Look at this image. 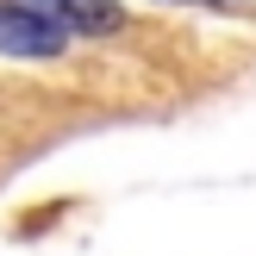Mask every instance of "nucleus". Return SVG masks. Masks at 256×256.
I'll use <instances>...</instances> for the list:
<instances>
[{
    "label": "nucleus",
    "mask_w": 256,
    "mask_h": 256,
    "mask_svg": "<svg viewBox=\"0 0 256 256\" xmlns=\"http://www.w3.org/2000/svg\"><path fill=\"white\" fill-rule=\"evenodd\" d=\"M69 44V25L50 6H32V0H0V56L19 62H50Z\"/></svg>",
    "instance_id": "obj_1"
},
{
    "label": "nucleus",
    "mask_w": 256,
    "mask_h": 256,
    "mask_svg": "<svg viewBox=\"0 0 256 256\" xmlns=\"http://www.w3.org/2000/svg\"><path fill=\"white\" fill-rule=\"evenodd\" d=\"M56 19L69 25V32H82V38H106V32L125 25V12L112 6V0H69V6H56Z\"/></svg>",
    "instance_id": "obj_2"
},
{
    "label": "nucleus",
    "mask_w": 256,
    "mask_h": 256,
    "mask_svg": "<svg viewBox=\"0 0 256 256\" xmlns=\"http://www.w3.org/2000/svg\"><path fill=\"white\" fill-rule=\"evenodd\" d=\"M32 6H50V12H56V6H69V0H32Z\"/></svg>",
    "instance_id": "obj_3"
}]
</instances>
